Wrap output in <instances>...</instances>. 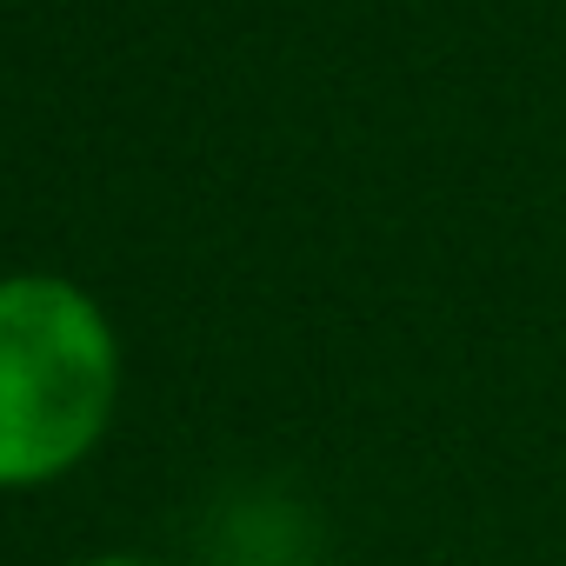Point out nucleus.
I'll list each match as a JSON object with an SVG mask.
<instances>
[{"mask_svg":"<svg viewBox=\"0 0 566 566\" xmlns=\"http://www.w3.org/2000/svg\"><path fill=\"white\" fill-rule=\"evenodd\" d=\"M120 327L67 273H0V493L81 473L120 413Z\"/></svg>","mask_w":566,"mask_h":566,"instance_id":"nucleus-1","label":"nucleus"},{"mask_svg":"<svg viewBox=\"0 0 566 566\" xmlns=\"http://www.w3.org/2000/svg\"><path fill=\"white\" fill-rule=\"evenodd\" d=\"M74 566H160V559H147V553H87Z\"/></svg>","mask_w":566,"mask_h":566,"instance_id":"nucleus-2","label":"nucleus"}]
</instances>
